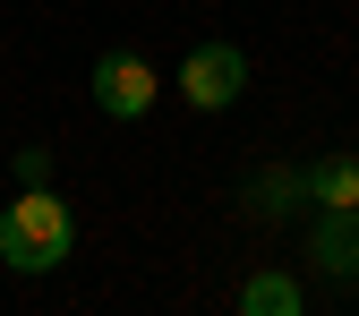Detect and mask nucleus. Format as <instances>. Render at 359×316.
Returning <instances> with one entry per match:
<instances>
[{"label": "nucleus", "instance_id": "obj_3", "mask_svg": "<svg viewBox=\"0 0 359 316\" xmlns=\"http://www.w3.org/2000/svg\"><path fill=\"white\" fill-rule=\"evenodd\" d=\"M154 95H163V77H154L146 52H103V60H95V103H103L111 120H146Z\"/></svg>", "mask_w": 359, "mask_h": 316}, {"label": "nucleus", "instance_id": "obj_2", "mask_svg": "<svg viewBox=\"0 0 359 316\" xmlns=\"http://www.w3.org/2000/svg\"><path fill=\"white\" fill-rule=\"evenodd\" d=\"M240 95H248V52H240V43H197V52L180 60V103L231 111Z\"/></svg>", "mask_w": 359, "mask_h": 316}, {"label": "nucleus", "instance_id": "obj_4", "mask_svg": "<svg viewBox=\"0 0 359 316\" xmlns=\"http://www.w3.org/2000/svg\"><path fill=\"white\" fill-rule=\"evenodd\" d=\"M317 265L342 282H359V205H325L317 214Z\"/></svg>", "mask_w": 359, "mask_h": 316}, {"label": "nucleus", "instance_id": "obj_6", "mask_svg": "<svg viewBox=\"0 0 359 316\" xmlns=\"http://www.w3.org/2000/svg\"><path fill=\"white\" fill-rule=\"evenodd\" d=\"M308 188H317V205H359V163H351V154H325Z\"/></svg>", "mask_w": 359, "mask_h": 316}, {"label": "nucleus", "instance_id": "obj_5", "mask_svg": "<svg viewBox=\"0 0 359 316\" xmlns=\"http://www.w3.org/2000/svg\"><path fill=\"white\" fill-rule=\"evenodd\" d=\"M240 308H248V316H299V282H291V274H248Z\"/></svg>", "mask_w": 359, "mask_h": 316}, {"label": "nucleus", "instance_id": "obj_1", "mask_svg": "<svg viewBox=\"0 0 359 316\" xmlns=\"http://www.w3.org/2000/svg\"><path fill=\"white\" fill-rule=\"evenodd\" d=\"M77 248V222L52 188H18L9 214H0V265L9 274H52V265H69Z\"/></svg>", "mask_w": 359, "mask_h": 316}]
</instances>
